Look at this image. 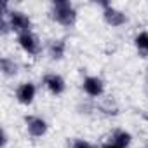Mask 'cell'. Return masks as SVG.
I'll use <instances>...</instances> for the list:
<instances>
[{"label":"cell","instance_id":"cell-1","mask_svg":"<svg viewBox=\"0 0 148 148\" xmlns=\"http://www.w3.org/2000/svg\"><path fill=\"white\" fill-rule=\"evenodd\" d=\"M49 16L56 25L63 28H73L79 19V11L70 0H54L49 5Z\"/></svg>","mask_w":148,"mask_h":148},{"label":"cell","instance_id":"cell-2","mask_svg":"<svg viewBox=\"0 0 148 148\" xmlns=\"http://www.w3.org/2000/svg\"><path fill=\"white\" fill-rule=\"evenodd\" d=\"M98 7L101 9V16L103 21L110 26V28H122L129 23V18L124 11H120L119 7H115L112 2H98Z\"/></svg>","mask_w":148,"mask_h":148},{"label":"cell","instance_id":"cell-3","mask_svg":"<svg viewBox=\"0 0 148 148\" xmlns=\"http://www.w3.org/2000/svg\"><path fill=\"white\" fill-rule=\"evenodd\" d=\"M0 16H5L7 21H9V26H11V33H14L16 37L18 35H23V33H28V32H33V23H32V18L19 11V9H12L9 14H0Z\"/></svg>","mask_w":148,"mask_h":148},{"label":"cell","instance_id":"cell-4","mask_svg":"<svg viewBox=\"0 0 148 148\" xmlns=\"http://www.w3.org/2000/svg\"><path fill=\"white\" fill-rule=\"evenodd\" d=\"M16 42H18L19 49H21L25 54L32 56V58L38 56V54L44 51V47H45V45L42 44L40 37H38L35 32H28V33L18 35V37H16Z\"/></svg>","mask_w":148,"mask_h":148},{"label":"cell","instance_id":"cell-5","mask_svg":"<svg viewBox=\"0 0 148 148\" xmlns=\"http://www.w3.org/2000/svg\"><path fill=\"white\" fill-rule=\"evenodd\" d=\"M23 122H25L26 134L30 138H33V139H40V138L47 136V132H49V122L40 115H33V113L25 115Z\"/></svg>","mask_w":148,"mask_h":148},{"label":"cell","instance_id":"cell-6","mask_svg":"<svg viewBox=\"0 0 148 148\" xmlns=\"http://www.w3.org/2000/svg\"><path fill=\"white\" fill-rule=\"evenodd\" d=\"M42 86L54 98H59V96H63L66 92V80L58 71H47L42 77Z\"/></svg>","mask_w":148,"mask_h":148},{"label":"cell","instance_id":"cell-7","mask_svg":"<svg viewBox=\"0 0 148 148\" xmlns=\"http://www.w3.org/2000/svg\"><path fill=\"white\" fill-rule=\"evenodd\" d=\"M80 89L82 92L87 96V98H92V99H99L105 96V91H106V84L101 77L98 75H86L82 79V84H80Z\"/></svg>","mask_w":148,"mask_h":148},{"label":"cell","instance_id":"cell-8","mask_svg":"<svg viewBox=\"0 0 148 148\" xmlns=\"http://www.w3.org/2000/svg\"><path fill=\"white\" fill-rule=\"evenodd\" d=\"M35 98H37V86L32 82V80H25L21 84L16 86L14 89V99L23 105V106H30L35 103Z\"/></svg>","mask_w":148,"mask_h":148},{"label":"cell","instance_id":"cell-9","mask_svg":"<svg viewBox=\"0 0 148 148\" xmlns=\"http://www.w3.org/2000/svg\"><path fill=\"white\" fill-rule=\"evenodd\" d=\"M47 58L51 61H63L64 56H66V51H68V45H66V40L64 38H51L45 47H44Z\"/></svg>","mask_w":148,"mask_h":148},{"label":"cell","instance_id":"cell-10","mask_svg":"<svg viewBox=\"0 0 148 148\" xmlns=\"http://www.w3.org/2000/svg\"><path fill=\"white\" fill-rule=\"evenodd\" d=\"M0 73L5 79H14L19 73V64L14 58L11 56H2L0 58Z\"/></svg>","mask_w":148,"mask_h":148},{"label":"cell","instance_id":"cell-11","mask_svg":"<svg viewBox=\"0 0 148 148\" xmlns=\"http://www.w3.org/2000/svg\"><path fill=\"white\" fill-rule=\"evenodd\" d=\"M132 45L141 58H148V30H141L134 35Z\"/></svg>","mask_w":148,"mask_h":148},{"label":"cell","instance_id":"cell-12","mask_svg":"<svg viewBox=\"0 0 148 148\" xmlns=\"http://www.w3.org/2000/svg\"><path fill=\"white\" fill-rule=\"evenodd\" d=\"M110 141H113L120 148H131V145H132V134L129 131H125V129H115L110 134Z\"/></svg>","mask_w":148,"mask_h":148},{"label":"cell","instance_id":"cell-13","mask_svg":"<svg viewBox=\"0 0 148 148\" xmlns=\"http://www.w3.org/2000/svg\"><path fill=\"white\" fill-rule=\"evenodd\" d=\"M66 148H96V145L86 138H70Z\"/></svg>","mask_w":148,"mask_h":148},{"label":"cell","instance_id":"cell-14","mask_svg":"<svg viewBox=\"0 0 148 148\" xmlns=\"http://www.w3.org/2000/svg\"><path fill=\"white\" fill-rule=\"evenodd\" d=\"M9 145V134H7V129L2 127L0 129V148H7Z\"/></svg>","mask_w":148,"mask_h":148},{"label":"cell","instance_id":"cell-15","mask_svg":"<svg viewBox=\"0 0 148 148\" xmlns=\"http://www.w3.org/2000/svg\"><path fill=\"white\" fill-rule=\"evenodd\" d=\"M99 148H120V146H119V145H115L113 141H110V139H108V141H105Z\"/></svg>","mask_w":148,"mask_h":148}]
</instances>
